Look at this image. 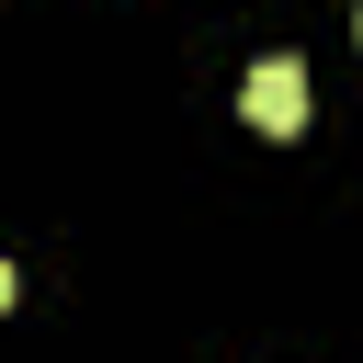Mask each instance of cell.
Wrapping results in <instances>:
<instances>
[{
  "instance_id": "obj_1",
  "label": "cell",
  "mask_w": 363,
  "mask_h": 363,
  "mask_svg": "<svg viewBox=\"0 0 363 363\" xmlns=\"http://www.w3.org/2000/svg\"><path fill=\"white\" fill-rule=\"evenodd\" d=\"M238 113H250L261 136H295V125H306V68H295V57H261V68L238 79Z\"/></svg>"
},
{
  "instance_id": "obj_2",
  "label": "cell",
  "mask_w": 363,
  "mask_h": 363,
  "mask_svg": "<svg viewBox=\"0 0 363 363\" xmlns=\"http://www.w3.org/2000/svg\"><path fill=\"white\" fill-rule=\"evenodd\" d=\"M0 306H11V261H0Z\"/></svg>"
}]
</instances>
